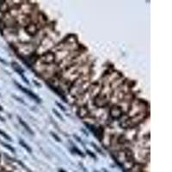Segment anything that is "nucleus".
I'll return each mask as SVG.
<instances>
[{
    "label": "nucleus",
    "mask_w": 172,
    "mask_h": 172,
    "mask_svg": "<svg viewBox=\"0 0 172 172\" xmlns=\"http://www.w3.org/2000/svg\"><path fill=\"white\" fill-rule=\"evenodd\" d=\"M16 84H17V87L20 89L21 90H22L23 92H25V94H27L28 96H30V97H31V98H33V99H34V100L37 102H41V100H40V98H39V97H38L37 96H36V95H34V93L31 92L30 90H27V89L23 88V87H22V85H20V84H17V82H16Z\"/></svg>",
    "instance_id": "f257e3e1"
},
{
    "label": "nucleus",
    "mask_w": 172,
    "mask_h": 172,
    "mask_svg": "<svg viewBox=\"0 0 172 172\" xmlns=\"http://www.w3.org/2000/svg\"><path fill=\"white\" fill-rule=\"evenodd\" d=\"M122 114V109L120 107H117V106H114L112 109H110V115L112 116L114 119L116 118H119L121 115Z\"/></svg>",
    "instance_id": "f03ea898"
},
{
    "label": "nucleus",
    "mask_w": 172,
    "mask_h": 172,
    "mask_svg": "<svg viewBox=\"0 0 172 172\" xmlns=\"http://www.w3.org/2000/svg\"><path fill=\"white\" fill-rule=\"evenodd\" d=\"M12 67H13V69L15 70V71H17V73H19L20 75L22 76V78H23V80L25 81L27 84H29V81H27V80H26V78H25V77H23V75H22V72H23V70L22 69L21 66H19V65H18V64H17V63H16V62H13V63H12Z\"/></svg>",
    "instance_id": "7ed1b4c3"
},
{
    "label": "nucleus",
    "mask_w": 172,
    "mask_h": 172,
    "mask_svg": "<svg viewBox=\"0 0 172 172\" xmlns=\"http://www.w3.org/2000/svg\"><path fill=\"white\" fill-rule=\"evenodd\" d=\"M17 118H18V120H19V122L21 123L22 126H23V127L25 128L26 130L28 131V133H29V134H31V135L34 134V132L31 130V128H30V126H29V125H27V123H26V122H24V121H23V120H22V118L19 117V116H18V117H17Z\"/></svg>",
    "instance_id": "20e7f679"
},
{
    "label": "nucleus",
    "mask_w": 172,
    "mask_h": 172,
    "mask_svg": "<svg viewBox=\"0 0 172 172\" xmlns=\"http://www.w3.org/2000/svg\"><path fill=\"white\" fill-rule=\"evenodd\" d=\"M127 172H143V167L140 164H134Z\"/></svg>",
    "instance_id": "39448f33"
},
{
    "label": "nucleus",
    "mask_w": 172,
    "mask_h": 172,
    "mask_svg": "<svg viewBox=\"0 0 172 172\" xmlns=\"http://www.w3.org/2000/svg\"><path fill=\"white\" fill-rule=\"evenodd\" d=\"M26 30H27V32H28L29 34H31V35H33V34H34L35 33H36L37 29H36V27H35L34 24H31V25L28 26Z\"/></svg>",
    "instance_id": "423d86ee"
},
{
    "label": "nucleus",
    "mask_w": 172,
    "mask_h": 172,
    "mask_svg": "<svg viewBox=\"0 0 172 172\" xmlns=\"http://www.w3.org/2000/svg\"><path fill=\"white\" fill-rule=\"evenodd\" d=\"M19 144H20L22 147H24V148H25L26 150L29 151V152H31V149H30V147L29 146H28V145H27V144H26V143L24 142L22 139H20V140H19Z\"/></svg>",
    "instance_id": "0eeeda50"
},
{
    "label": "nucleus",
    "mask_w": 172,
    "mask_h": 172,
    "mask_svg": "<svg viewBox=\"0 0 172 172\" xmlns=\"http://www.w3.org/2000/svg\"><path fill=\"white\" fill-rule=\"evenodd\" d=\"M0 135H2L4 138H6L9 141H11V138H10L8 134H5L4 132H3L2 130H0Z\"/></svg>",
    "instance_id": "6e6552de"
},
{
    "label": "nucleus",
    "mask_w": 172,
    "mask_h": 172,
    "mask_svg": "<svg viewBox=\"0 0 172 172\" xmlns=\"http://www.w3.org/2000/svg\"><path fill=\"white\" fill-rule=\"evenodd\" d=\"M0 10H2V11H5V10H7V4L4 3V4H1L0 5Z\"/></svg>",
    "instance_id": "1a4fd4ad"
},
{
    "label": "nucleus",
    "mask_w": 172,
    "mask_h": 172,
    "mask_svg": "<svg viewBox=\"0 0 172 172\" xmlns=\"http://www.w3.org/2000/svg\"><path fill=\"white\" fill-rule=\"evenodd\" d=\"M2 145L4 146H5L6 148H8L10 151H11V152H15V150L13 149L12 147L10 146H9V145H7V144H4V143H2Z\"/></svg>",
    "instance_id": "9d476101"
},
{
    "label": "nucleus",
    "mask_w": 172,
    "mask_h": 172,
    "mask_svg": "<svg viewBox=\"0 0 172 172\" xmlns=\"http://www.w3.org/2000/svg\"><path fill=\"white\" fill-rule=\"evenodd\" d=\"M53 111H54V113L55 114H56V115H57V116H58V117L60 119V120H62V121H63V117H62V116H61V115L59 114V113L58 112V111H57V110H55V109H53Z\"/></svg>",
    "instance_id": "9b49d317"
},
{
    "label": "nucleus",
    "mask_w": 172,
    "mask_h": 172,
    "mask_svg": "<svg viewBox=\"0 0 172 172\" xmlns=\"http://www.w3.org/2000/svg\"><path fill=\"white\" fill-rule=\"evenodd\" d=\"M51 134L53 135V137H54V138L55 139H56V140L58 141V142H60V138H59V137L57 136V135L55 134H54V133H51Z\"/></svg>",
    "instance_id": "f8f14e48"
},
{
    "label": "nucleus",
    "mask_w": 172,
    "mask_h": 172,
    "mask_svg": "<svg viewBox=\"0 0 172 172\" xmlns=\"http://www.w3.org/2000/svg\"><path fill=\"white\" fill-rule=\"evenodd\" d=\"M73 149H74V151H75L77 153H78L80 156H84V154H83V153H82V152H81V151H80L77 148V147H73Z\"/></svg>",
    "instance_id": "ddd939ff"
},
{
    "label": "nucleus",
    "mask_w": 172,
    "mask_h": 172,
    "mask_svg": "<svg viewBox=\"0 0 172 172\" xmlns=\"http://www.w3.org/2000/svg\"><path fill=\"white\" fill-rule=\"evenodd\" d=\"M56 104L58 105V106H59V108H60V109H62V110H66V109H65V108H64V107H63V106H62V105H61V104H59V102H56Z\"/></svg>",
    "instance_id": "4468645a"
},
{
    "label": "nucleus",
    "mask_w": 172,
    "mask_h": 172,
    "mask_svg": "<svg viewBox=\"0 0 172 172\" xmlns=\"http://www.w3.org/2000/svg\"><path fill=\"white\" fill-rule=\"evenodd\" d=\"M92 146H94V147H95V148H96V150H97V151H99V152H102L101 150H100V149H99V148H98V147H97V146L95 145V144H92Z\"/></svg>",
    "instance_id": "2eb2a0df"
},
{
    "label": "nucleus",
    "mask_w": 172,
    "mask_h": 172,
    "mask_svg": "<svg viewBox=\"0 0 172 172\" xmlns=\"http://www.w3.org/2000/svg\"><path fill=\"white\" fill-rule=\"evenodd\" d=\"M87 153H88V154H90V155L91 156L92 158H95V156H94V154H93V153H92V152H91V151H87Z\"/></svg>",
    "instance_id": "dca6fc26"
},
{
    "label": "nucleus",
    "mask_w": 172,
    "mask_h": 172,
    "mask_svg": "<svg viewBox=\"0 0 172 172\" xmlns=\"http://www.w3.org/2000/svg\"><path fill=\"white\" fill-rule=\"evenodd\" d=\"M74 137H75V138H77V139H78V141H79V142H81V139H80L79 138H78V136H74Z\"/></svg>",
    "instance_id": "f3484780"
},
{
    "label": "nucleus",
    "mask_w": 172,
    "mask_h": 172,
    "mask_svg": "<svg viewBox=\"0 0 172 172\" xmlns=\"http://www.w3.org/2000/svg\"><path fill=\"white\" fill-rule=\"evenodd\" d=\"M0 121H2V122H4V119L2 116H0Z\"/></svg>",
    "instance_id": "a211bd4d"
},
{
    "label": "nucleus",
    "mask_w": 172,
    "mask_h": 172,
    "mask_svg": "<svg viewBox=\"0 0 172 172\" xmlns=\"http://www.w3.org/2000/svg\"><path fill=\"white\" fill-rule=\"evenodd\" d=\"M1 110H3V109H2V108H1V106H0V111H1Z\"/></svg>",
    "instance_id": "6ab92c4d"
},
{
    "label": "nucleus",
    "mask_w": 172,
    "mask_h": 172,
    "mask_svg": "<svg viewBox=\"0 0 172 172\" xmlns=\"http://www.w3.org/2000/svg\"><path fill=\"white\" fill-rule=\"evenodd\" d=\"M59 172H65L64 170H59Z\"/></svg>",
    "instance_id": "aec40b11"
}]
</instances>
